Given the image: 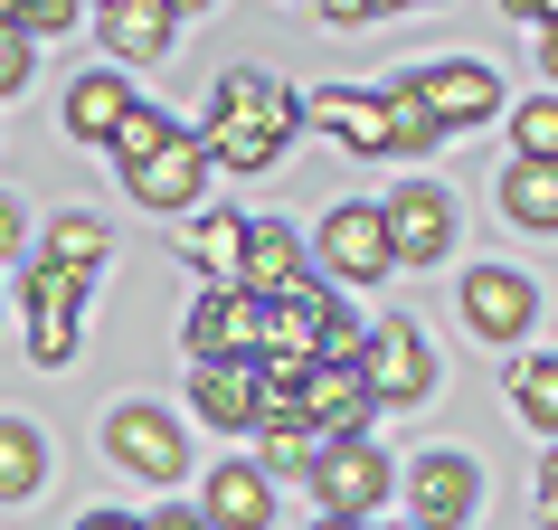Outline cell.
<instances>
[{"instance_id":"cell-1","label":"cell","mask_w":558,"mask_h":530,"mask_svg":"<svg viewBox=\"0 0 558 530\" xmlns=\"http://www.w3.org/2000/svg\"><path fill=\"white\" fill-rule=\"evenodd\" d=\"M303 123V95L284 86V76H265V67H228L218 76V95H208V161H228V171H265L275 152L294 143Z\"/></svg>"},{"instance_id":"cell-2","label":"cell","mask_w":558,"mask_h":530,"mask_svg":"<svg viewBox=\"0 0 558 530\" xmlns=\"http://www.w3.org/2000/svg\"><path fill=\"white\" fill-rule=\"evenodd\" d=\"M360 341L369 332H351L341 294H323V285L265 303V360H360Z\"/></svg>"},{"instance_id":"cell-3","label":"cell","mask_w":558,"mask_h":530,"mask_svg":"<svg viewBox=\"0 0 558 530\" xmlns=\"http://www.w3.org/2000/svg\"><path fill=\"white\" fill-rule=\"evenodd\" d=\"M369 417H379L369 370H360V360H313V380H303V426H313L323 445H360Z\"/></svg>"},{"instance_id":"cell-4","label":"cell","mask_w":558,"mask_h":530,"mask_svg":"<svg viewBox=\"0 0 558 530\" xmlns=\"http://www.w3.org/2000/svg\"><path fill=\"white\" fill-rule=\"evenodd\" d=\"M190 360H265V303L246 285H208L190 303Z\"/></svg>"},{"instance_id":"cell-5","label":"cell","mask_w":558,"mask_h":530,"mask_svg":"<svg viewBox=\"0 0 558 530\" xmlns=\"http://www.w3.org/2000/svg\"><path fill=\"white\" fill-rule=\"evenodd\" d=\"M76 323H86V275L38 256L29 265V360L38 370H66L76 360Z\"/></svg>"},{"instance_id":"cell-6","label":"cell","mask_w":558,"mask_h":530,"mask_svg":"<svg viewBox=\"0 0 558 530\" xmlns=\"http://www.w3.org/2000/svg\"><path fill=\"white\" fill-rule=\"evenodd\" d=\"M105 445H114V465H123V473H143V483H180V473H190L180 417H161L151 398H133V408L105 417Z\"/></svg>"},{"instance_id":"cell-7","label":"cell","mask_w":558,"mask_h":530,"mask_svg":"<svg viewBox=\"0 0 558 530\" xmlns=\"http://www.w3.org/2000/svg\"><path fill=\"white\" fill-rule=\"evenodd\" d=\"M408 86H416V105L436 115V133H445V143H454V133H473L483 115H501V76H493V67H473V58L416 67Z\"/></svg>"},{"instance_id":"cell-8","label":"cell","mask_w":558,"mask_h":530,"mask_svg":"<svg viewBox=\"0 0 558 530\" xmlns=\"http://www.w3.org/2000/svg\"><path fill=\"white\" fill-rule=\"evenodd\" d=\"M313 502H323L331 521H369L388 502V445H323V465H313Z\"/></svg>"},{"instance_id":"cell-9","label":"cell","mask_w":558,"mask_h":530,"mask_svg":"<svg viewBox=\"0 0 558 530\" xmlns=\"http://www.w3.org/2000/svg\"><path fill=\"white\" fill-rule=\"evenodd\" d=\"M323 265L341 275V285H379L388 265H398V246H388V208L379 200H341L323 218Z\"/></svg>"},{"instance_id":"cell-10","label":"cell","mask_w":558,"mask_h":530,"mask_svg":"<svg viewBox=\"0 0 558 530\" xmlns=\"http://www.w3.org/2000/svg\"><path fill=\"white\" fill-rule=\"evenodd\" d=\"M473 502H483V473H473V455L436 445V455H416V465H408V511H416V530H454V521H473Z\"/></svg>"},{"instance_id":"cell-11","label":"cell","mask_w":558,"mask_h":530,"mask_svg":"<svg viewBox=\"0 0 558 530\" xmlns=\"http://www.w3.org/2000/svg\"><path fill=\"white\" fill-rule=\"evenodd\" d=\"M303 123L331 133L341 152H369V161L398 152V133H388V95H360V86H313V95H303Z\"/></svg>"},{"instance_id":"cell-12","label":"cell","mask_w":558,"mask_h":530,"mask_svg":"<svg viewBox=\"0 0 558 530\" xmlns=\"http://www.w3.org/2000/svg\"><path fill=\"white\" fill-rule=\"evenodd\" d=\"M208 171H218V161H208V143H199V133H180V123H171V143L151 152V161H133V171H123V190H133V200H143V208H199Z\"/></svg>"},{"instance_id":"cell-13","label":"cell","mask_w":558,"mask_h":530,"mask_svg":"<svg viewBox=\"0 0 558 530\" xmlns=\"http://www.w3.org/2000/svg\"><path fill=\"white\" fill-rule=\"evenodd\" d=\"M360 370H369V388H379V408H416V398L436 388V360H426L416 323H379L369 341H360Z\"/></svg>"},{"instance_id":"cell-14","label":"cell","mask_w":558,"mask_h":530,"mask_svg":"<svg viewBox=\"0 0 558 530\" xmlns=\"http://www.w3.org/2000/svg\"><path fill=\"white\" fill-rule=\"evenodd\" d=\"M464 323L483 332V341H521V332L539 323V285L511 275V265H473L464 275Z\"/></svg>"},{"instance_id":"cell-15","label":"cell","mask_w":558,"mask_h":530,"mask_svg":"<svg viewBox=\"0 0 558 530\" xmlns=\"http://www.w3.org/2000/svg\"><path fill=\"white\" fill-rule=\"evenodd\" d=\"M388 208V246H398V265H445V246H454V200L445 190H398V200H379Z\"/></svg>"},{"instance_id":"cell-16","label":"cell","mask_w":558,"mask_h":530,"mask_svg":"<svg viewBox=\"0 0 558 530\" xmlns=\"http://www.w3.org/2000/svg\"><path fill=\"white\" fill-rule=\"evenodd\" d=\"M190 398H199V417L218 436H256V417H265L256 360H208V370H190Z\"/></svg>"},{"instance_id":"cell-17","label":"cell","mask_w":558,"mask_h":530,"mask_svg":"<svg viewBox=\"0 0 558 530\" xmlns=\"http://www.w3.org/2000/svg\"><path fill=\"white\" fill-rule=\"evenodd\" d=\"M313 275H303V237L284 228V218H256V237H246V294L256 303H284L303 294Z\"/></svg>"},{"instance_id":"cell-18","label":"cell","mask_w":558,"mask_h":530,"mask_svg":"<svg viewBox=\"0 0 558 530\" xmlns=\"http://www.w3.org/2000/svg\"><path fill=\"white\" fill-rule=\"evenodd\" d=\"M123 123H133V86H123L114 67H86V76L66 86V133H76V143H105V152H114Z\"/></svg>"},{"instance_id":"cell-19","label":"cell","mask_w":558,"mask_h":530,"mask_svg":"<svg viewBox=\"0 0 558 530\" xmlns=\"http://www.w3.org/2000/svg\"><path fill=\"white\" fill-rule=\"evenodd\" d=\"M199 511L218 530H265V521H275V473H265V465H218V473H208V493H199Z\"/></svg>"},{"instance_id":"cell-20","label":"cell","mask_w":558,"mask_h":530,"mask_svg":"<svg viewBox=\"0 0 558 530\" xmlns=\"http://www.w3.org/2000/svg\"><path fill=\"white\" fill-rule=\"evenodd\" d=\"M95 29H105V48H114L123 67H151V58L180 38V10H161V0H114Z\"/></svg>"},{"instance_id":"cell-21","label":"cell","mask_w":558,"mask_h":530,"mask_svg":"<svg viewBox=\"0 0 558 530\" xmlns=\"http://www.w3.org/2000/svg\"><path fill=\"white\" fill-rule=\"evenodd\" d=\"M501 218L530 237H558V161H511L501 171Z\"/></svg>"},{"instance_id":"cell-22","label":"cell","mask_w":558,"mask_h":530,"mask_svg":"<svg viewBox=\"0 0 558 530\" xmlns=\"http://www.w3.org/2000/svg\"><path fill=\"white\" fill-rule=\"evenodd\" d=\"M246 237L256 218H190V265L208 285H246Z\"/></svg>"},{"instance_id":"cell-23","label":"cell","mask_w":558,"mask_h":530,"mask_svg":"<svg viewBox=\"0 0 558 530\" xmlns=\"http://www.w3.org/2000/svg\"><path fill=\"white\" fill-rule=\"evenodd\" d=\"M48 483V445H38L29 417H0V502H29Z\"/></svg>"},{"instance_id":"cell-24","label":"cell","mask_w":558,"mask_h":530,"mask_svg":"<svg viewBox=\"0 0 558 530\" xmlns=\"http://www.w3.org/2000/svg\"><path fill=\"white\" fill-rule=\"evenodd\" d=\"M511 408H521L530 426L558 445V351H539V360H521V370H511Z\"/></svg>"},{"instance_id":"cell-25","label":"cell","mask_w":558,"mask_h":530,"mask_svg":"<svg viewBox=\"0 0 558 530\" xmlns=\"http://www.w3.org/2000/svg\"><path fill=\"white\" fill-rule=\"evenodd\" d=\"M105 246H114V237H105V218H86V208H66L58 228H48V265H66V275H95Z\"/></svg>"},{"instance_id":"cell-26","label":"cell","mask_w":558,"mask_h":530,"mask_svg":"<svg viewBox=\"0 0 558 530\" xmlns=\"http://www.w3.org/2000/svg\"><path fill=\"white\" fill-rule=\"evenodd\" d=\"M256 445H265V473H303V483H313V465H323V436H313V426H256Z\"/></svg>"},{"instance_id":"cell-27","label":"cell","mask_w":558,"mask_h":530,"mask_svg":"<svg viewBox=\"0 0 558 530\" xmlns=\"http://www.w3.org/2000/svg\"><path fill=\"white\" fill-rule=\"evenodd\" d=\"M388 133H398V152H436V143H445V133H436V115L416 105V86H408V76L388 86Z\"/></svg>"},{"instance_id":"cell-28","label":"cell","mask_w":558,"mask_h":530,"mask_svg":"<svg viewBox=\"0 0 558 530\" xmlns=\"http://www.w3.org/2000/svg\"><path fill=\"white\" fill-rule=\"evenodd\" d=\"M511 143H521V161H558V95H530L511 115Z\"/></svg>"},{"instance_id":"cell-29","label":"cell","mask_w":558,"mask_h":530,"mask_svg":"<svg viewBox=\"0 0 558 530\" xmlns=\"http://www.w3.org/2000/svg\"><path fill=\"white\" fill-rule=\"evenodd\" d=\"M161 143H171V115H161V105H133V123L114 133V161L133 171V161H151Z\"/></svg>"},{"instance_id":"cell-30","label":"cell","mask_w":558,"mask_h":530,"mask_svg":"<svg viewBox=\"0 0 558 530\" xmlns=\"http://www.w3.org/2000/svg\"><path fill=\"white\" fill-rule=\"evenodd\" d=\"M20 38H58V29H76V0H20V10H0Z\"/></svg>"},{"instance_id":"cell-31","label":"cell","mask_w":558,"mask_h":530,"mask_svg":"<svg viewBox=\"0 0 558 530\" xmlns=\"http://www.w3.org/2000/svg\"><path fill=\"white\" fill-rule=\"evenodd\" d=\"M511 20H521V29H539V67H549V86H558V0H521Z\"/></svg>"},{"instance_id":"cell-32","label":"cell","mask_w":558,"mask_h":530,"mask_svg":"<svg viewBox=\"0 0 558 530\" xmlns=\"http://www.w3.org/2000/svg\"><path fill=\"white\" fill-rule=\"evenodd\" d=\"M20 86H29V38L0 20V95H20Z\"/></svg>"},{"instance_id":"cell-33","label":"cell","mask_w":558,"mask_h":530,"mask_svg":"<svg viewBox=\"0 0 558 530\" xmlns=\"http://www.w3.org/2000/svg\"><path fill=\"white\" fill-rule=\"evenodd\" d=\"M539 530H558V445H549V465H539Z\"/></svg>"},{"instance_id":"cell-34","label":"cell","mask_w":558,"mask_h":530,"mask_svg":"<svg viewBox=\"0 0 558 530\" xmlns=\"http://www.w3.org/2000/svg\"><path fill=\"white\" fill-rule=\"evenodd\" d=\"M143 530H218V521H208V511H151Z\"/></svg>"},{"instance_id":"cell-35","label":"cell","mask_w":558,"mask_h":530,"mask_svg":"<svg viewBox=\"0 0 558 530\" xmlns=\"http://www.w3.org/2000/svg\"><path fill=\"white\" fill-rule=\"evenodd\" d=\"M20 228H29V218H20V200H0V256L20 246Z\"/></svg>"},{"instance_id":"cell-36","label":"cell","mask_w":558,"mask_h":530,"mask_svg":"<svg viewBox=\"0 0 558 530\" xmlns=\"http://www.w3.org/2000/svg\"><path fill=\"white\" fill-rule=\"evenodd\" d=\"M76 530H143V521H133V511H86Z\"/></svg>"},{"instance_id":"cell-37","label":"cell","mask_w":558,"mask_h":530,"mask_svg":"<svg viewBox=\"0 0 558 530\" xmlns=\"http://www.w3.org/2000/svg\"><path fill=\"white\" fill-rule=\"evenodd\" d=\"M313 530H360V521H313Z\"/></svg>"},{"instance_id":"cell-38","label":"cell","mask_w":558,"mask_h":530,"mask_svg":"<svg viewBox=\"0 0 558 530\" xmlns=\"http://www.w3.org/2000/svg\"><path fill=\"white\" fill-rule=\"evenodd\" d=\"M398 530H416V521H398Z\"/></svg>"}]
</instances>
